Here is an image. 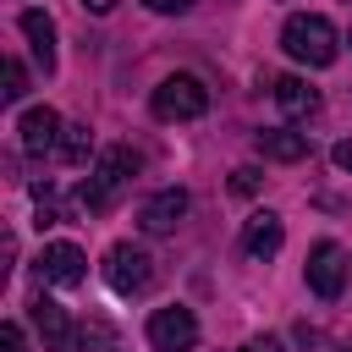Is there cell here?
<instances>
[{
  "mask_svg": "<svg viewBox=\"0 0 352 352\" xmlns=\"http://www.w3.org/2000/svg\"><path fill=\"white\" fill-rule=\"evenodd\" d=\"M148 346L154 352H192L198 346V319H192V308H154L148 314Z\"/></svg>",
  "mask_w": 352,
  "mask_h": 352,
  "instance_id": "obj_5",
  "label": "cell"
},
{
  "mask_svg": "<svg viewBox=\"0 0 352 352\" xmlns=\"http://www.w3.org/2000/svg\"><path fill=\"white\" fill-rule=\"evenodd\" d=\"M231 187H236V192H253V187H258V170H253V165H242V170L231 176Z\"/></svg>",
  "mask_w": 352,
  "mask_h": 352,
  "instance_id": "obj_19",
  "label": "cell"
},
{
  "mask_svg": "<svg viewBox=\"0 0 352 352\" xmlns=\"http://www.w3.org/2000/svg\"><path fill=\"white\" fill-rule=\"evenodd\" d=\"M258 154L275 160V165H297L308 154V138L292 132V126H270V132H258Z\"/></svg>",
  "mask_w": 352,
  "mask_h": 352,
  "instance_id": "obj_14",
  "label": "cell"
},
{
  "mask_svg": "<svg viewBox=\"0 0 352 352\" xmlns=\"http://www.w3.org/2000/svg\"><path fill=\"white\" fill-rule=\"evenodd\" d=\"M275 104L286 121H308L319 110V88H308L302 77H275Z\"/></svg>",
  "mask_w": 352,
  "mask_h": 352,
  "instance_id": "obj_12",
  "label": "cell"
},
{
  "mask_svg": "<svg viewBox=\"0 0 352 352\" xmlns=\"http://www.w3.org/2000/svg\"><path fill=\"white\" fill-rule=\"evenodd\" d=\"M280 44H286V55L297 60V66H330L336 60V50H341V38H336V28H330V16H319V11H297V16H286V28H280Z\"/></svg>",
  "mask_w": 352,
  "mask_h": 352,
  "instance_id": "obj_1",
  "label": "cell"
},
{
  "mask_svg": "<svg viewBox=\"0 0 352 352\" xmlns=\"http://www.w3.org/2000/svg\"><path fill=\"white\" fill-rule=\"evenodd\" d=\"M28 94V66L22 60H6V104H16Z\"/></svg>",
  "mask_w": 352,
  "mask_h": 352,
  "instance_id": "obj_16",
  "label": "cell"
},
{
  "mask_svg": "<svg viewBox=\"0 0 352 352\" xmlns=\"http://www.w3.org/2000/svg\"><path fill=\"white\" fill-rule=\"evenodd\" d=\"M346 270H352V264H346V248H341V242H314V248H308V292H314V297H324V302L341 297Z\"/></svg>",
  "mask_w": 352,
  "mask_h": 352,
  "instance_id": "obj_6",
  "label": "cell"
},
{
  "mask_svg": "<svg viewBox=\"0 0 352 352\" xmlns=\"http://www.w3.org/2000/svg\"><path fill=\"white\" fill-rule=\"evenodd\" d=\"M82 11H94V16H104V11H116V0H82Z\"/></svg>",
  "mask_w": 352,
  "mask_h": 352,
  "instance_id": "obj_22",
  "label": "cell"
},
{
  "mask_svg": "<svg viewBox=\"0 0 352 352\" xmlns=\"http://www.w3.org/2000/svg\"><path fill=\"white\" fill-rule=\"evenodd\" d=\"M60 116L50 110V104H33L22 121H16V138H22V154H50V148H60Z\"/></svg>",
  "mask_w": 352,
  "mask_h": 352,
  "instance_id": "obj_8",
  "label": "cell"
},
{
  "mask_svg": "<svg viewBox=\"0 0 352 352\" xmlns=\"http://www.w3.org/2000/svg\"><path fill=\"white\" fill-rule=\"evenodd\" d=\"M336 165L352 176V138H346V143H336Z\"/></svg>",
  "mask_w": 352,
  "mask_h": 352,
  "instance_id": "obj_20",
  "label": "cell"
},
{
  "mask_svg": "<svg viewBox=\"0 0 352 352\" xmlns=\"http://www.w3.org/2000/svg\"><path fill=\"white\" fill-rule=\"evenodd\" d=\"M0 352H28V336H22L16 319H6V330H0Z\"/></svg>",
  "mask_w": 352,
  "mask_h": 352,
  "instance_id": "obj_17",
  "label": "cell"
},
{
  "mask_svg": "<svg viewBox=\"0 0 352 352\" xmlns=\"http://www.w3.org/2000/svg\"><path fill=\"white\" fill-rule=\"evenodd\" d=\"M33 324L44 336V352H77V330L55 297H33Z\"/></svg>",
  "mask_w": 352,
  "mask_h": 352,
  "instance_id": "obj_10",
  "label": "cell"
},
{
  "mask_svg": "<svg viewBox=\"0 0 352 352\" xmlns=\"http://www.w3.org/2000/svg\"><path fill=\"white\" fill-rule=\"evenodd\" d=\"M280 242H286L280 214H270V209L248 214V226H242V248H248V258H275V253H280Z\"/></svg>",
  "mask_w": 352,
  "mask_h": 352,
  "instance_id": "obj_11",
  "label": "cell"
},
{
  "mask_svg": "<svg viewBox=\"0 0 352 352\" xmlns=\"http://www.w3.org/2000/svg\"><path fill=\"white\" fill-rule=\"evenodd\" d=\"M182 214H187V192H182V187H165V192H154V198L138 209V226H143L148 236H170V231L182 226Z\"/></svg>",
  "mask_w": 352,
  "mask_h": 352,
  "instance_id": "obj_9",
  "label": "cell"
},
{
  "mask_svg": "<svg viewBox=\"0 0 352 352\" xmlns=\"http://www.w3.org/2000/svg\"><path fill=\"white\" fill-rule=\"evenodd\" d=\"M143 6H154V11H187L192 0H143Z\"/></svg>",
  "mask_w": 352,
  "mask_h": 352,
  "instance_id": "obj_21",
  "label": "cell"
},
{
  "mask_svg": "<svg viewBox=\"0 0 352 352\" xmlns=\"http://www.w3.org/2000/svg\"><path fill=\"white\" fill-rule=\"evenodd\" d=\"M132 170H138V154H132V148H121V143H116V148H104V154H99V165H94V176L82 182L77 204H82L88 214H104V209L121 198V187L132 182Z\"/></svg>",
  "mask_w": 352,
  "mask_h": 352,
  "instance_id": "obj_2",
  "label": "cell"
},
{
  "mask_svg": "<svg viewBox=\"0 0 352 352\" xmlns=\"http://www.w3.org/2000/svg\"><path fill=\"white\" fill-rule=\"evenodd\" d=\"M341 352H352V341H346V346H341Z\"/></svg>",
  "mask_w": 352,
  "mask_h": 352,
  "instance_id": "obj_23",
  "label": "cell"
},
{
  "mask_svg": "<svg viewBox=\"0 0 352 352\" xmlns=\"http://www.w3.org/2000/svg\"><path fill=\"white\" fill-rule=\"evenodd\" d=\"M55 154H60L66 165H82V160L94 154V138H88V126H77V121H72V126H60V148H55Z\"/></svg>",
  "mask_w": 352,
  "mask_h": 352,
  "instance_id": "obj_15",
  "label": "cell"
},
{
  "mask_svg": "<svg viewBox=\"0 0 352 352\" xmlns=\"http://www.w3.org/2000/svg\"><path fill=\"white\" fill-rule=\"evenodd\" d=\"M22 33H28V44H33V60L44 66V72H55V22H50V11H22Z\"/></svg>",
  "mask_w": 352,
  "mask_h": 352,
  "instance_id": "obj_13",
  "label": "cell"
},
{
  "mask_svg": "<svg viewBox=\"0 0 352 352\" xmlns=\"http://www.w3.org/2000/svg\"><path fill=\"white\" fill-rule=\"evenodd\" d=\"M242 352H286V346H280V336H253V341H242Z\"/></svg>",
  "mask_w": 352,
  "mask_h": 352,
  "instance_id": "obj_18",
  "label": "cell"
},
{
  "mask_svg": "<svg viewBox=\"0 0 352 352\" xmlns=\"http://www.w3.org/2000/svg\"><path fill=\"white\" fill-rule=\"evenodd\" d=\"M204 110H209V88L192 72H176L154 88V116L160 121H198Z\"/></svg>",
  "mask_w": 352,
  "mask_h": 352,
  "instance_id": "obj_4",
  "label": "cell"
},
{
  "mask_svg": "<svg viewBox=\"0 0 352 352\" xmlns=\"http://www.w3.org/2000/svg\"><path fill=\"white\" fill-rule=\"evenodd\" d=\"M104 286L121 292V297H143L154 286V258L138 248V242H116L104 253Z\"/></svg>",
  "mask_w": 352,
  "mask_h": 352,
  "instance_id": "obj_3",
  "label": "cell"
},
{
  "mask_svg": "<svg viewBox=\"0 0 352 352\" xmlns=\"http://www.w3.org/2000/svg\"><path fill=\"white\" fill-rule=\"evenodd\" d=\"M38 280L44 286H82L88 280V253L77 242H44L38 253Z\"/></svg>",
  "mask_w": 352,
  "mask_h": 352,
  "instance_id": "obj_7",
  "label": "cell"
}]
</instances>
